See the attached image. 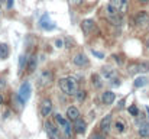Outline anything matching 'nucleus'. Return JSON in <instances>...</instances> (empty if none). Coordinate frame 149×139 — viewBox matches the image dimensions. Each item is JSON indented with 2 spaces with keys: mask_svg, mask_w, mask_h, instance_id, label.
<instances>
[{
  "mask_svg": "<svg viewBox=\"0 0 149 139\" xmlns=\"http://www.w3.org/2000/svg\"><path fill=\"white\" fill-rule=\"evenodd\" d=\"M29 96H31V84L28 83V81H25L22 86H20V89H19V93H17V98L25 104L26 101H28V98H29Z\"/></svg>",
  "mask_w": 149,
  "mask_h": 139,
  "instance_id": "nucleus-1",
  "label": "nucleus"
},
{
  "mask_svg": "<svg viewBox=\"0 0 149 139\" xmlns=\"http://www.w3.org/2000/svg\"><path fill=\"white\" fill-rule=\"evenodd\" d=\"M52 80H54L52 71H49V70H44V71L41 73V75H39V86H42V87L49 86L51 83H52Z\"/></svg>",
  "mask_w": 149,
  "mask_h": 139,
  "instance_id": "nucleus-2",
  "label": "nucleus"
},
{
  "mask_svg": "<svg viewBox=\"0 0 149 139\" xmlns=\"http://www.w3.org/2000/svg\"><path fill=\"white\" fill-rule=\"evenodd\" d=\"M39 112H41V116L42 117H48L51 113H52V101L49 98H44L42 103H41V107H39Z\"/></svg>",
  "mask_w": 149,
  "mask_h": 139,
  "instance_id": "nucleus-3",
  "label": "nucleus"
},
{
  "mask_svg": "<svg viewBox=\"0 0 149 139\" xmlns=\"http://www.w3.org/2000/svg\"><path fill=\"white\" fill-rule=\"evenodd\" d=\"M109 6L116 9L119 13H125L127 9V0H109Z\"/></svg>",
  "mask_w": 149,
  "mask_h": 139,
  "instance_id": "nucleus-4",
  "label": "nucleus"
},
{
  "mask_svg": "<svg viewBox=\"0 0 149 139\" xmlns=\"http://www.w3.org/2000/svg\"><path fill=\"white\" fill-rule=\"evenodd\" d=\"M72 62H74L77 67H87V65H88V58H87V55H84V54H77V55L72 58Z\"/></svg>",
  "mask_w": 149,
  "mask_h": 139,
  "instance_id": "nucleus-5",
  "label": "nucleus"
},
{
  "mask_svg": "<svg viewBox=\"0 0 149 139\" xmlns=\"http://www.w3.org/2000/svg\"><path fill=\"white\" fill-rule=\"evenodd\" d=\"M67 119H68L70 122H75L77 119H80V112H78V109L74 107V106H70V107L67 109Z\"/></svg>",
  "mask_w": 149,
  "mask_h": 139,
  "instance_id": "nucleus-6",
  "label": "nucleus"
},
{
  "mask_svg": "<svg viewBox=\"0 0 149 139\" xmlns=\"http://www.w3.org/2000/svg\"><path fill=\"white\" fill-rule=\"evenodd\" d=\"M101 75L106 80H113V78L117 77V73H116V70H113L110 67H103L101 68Z\"/></svg>",
  "mask_w": 149,
  "mask_h": 139,
  "instance_id": "nucleus-7",
  "label": "nucleus"
},
{
  "mask_svg": "<svg viewBox=\"0 0 149 139\" xmlns=\"http://www.w3.org/2000/svg\"><path fill=\"white\" fill-rule=\"evenodd\" d=\"M94 22L91 20V19H87V20H83V23H81V29H83V32L86 34V35H90L93 31H94Z\"/></svg>",
  "mask_w": 149,
  "mask_h": 139,
  "instance_id": "nucleus-8",
  "label": "nucleus"
},
{
  "mask_svg": "<svg viewBox=\"0 0 149 139\" xmlns=\"http://www.w3.org/2000/svg\"><path fill=\"white\" fill-rule=\"evenodd\" d=\"M110 128H111V116L110 115H107V116H104L103 119H101V122H100V129H101V132H109L110 131Z\"/></svg>",
  "mask_w": 149,
  "mask_h": 139,
  "instance_id": "nucleus-9",
  "label": "nucleus"
},
{
  "mask_svg": "<svg viewBox=\"0 0 149 139\" xmlns=\"http://www.w3.org/2000/svg\"><path fill=\"white\" fill-rule=\"evenodd\" d=\"M114 98H116V94L113 92H104L103 96H101V101H103V104H106V106L113 104Z\"/></svg>",
  "mask_w": 149,
  "mask_h": 139,
  "instance_id": "nucleus-10",
  "label": "nucleus"
},
{
  "mask_svg": "<svg viewBox=\"0 0 149 139\" xmlns=\"http://www.w3.org/2000/svg\"><path fill=\"white\" fill-rule=\"evenodd\" d=\"M149 20V16H148V13L146 12H139L138 15H136V17H135V23L138 25V26H143L146 22Z\"/></svg>",
  "mask_w": 149,
  "mask_h": 139,
  "instance_id": "nucleus-11",
  "label": "nucleus"
},
{
  "mask_svg": "<svg viewBox=\"0 0 149 139\" xmlns=\"http://www.w3.org/2000/svg\"><path fill=\"white\" fill-rule=\"evenodd\" d=\"M86 128H87L86 120H83V119H77V120L74 122V129H75L77 133H84V132H86Z\"/></svg>",
  "mask_w": 149,
  "mask_h": 139,
  "instance_id": "nucleus-12",
  "label": "nucleus"
},
{
  "mask_svg": "<svg viewBox=\"0 0 149 139\" xmlns=\"http://www.w3.org/2000/svg\"><path fill=\"white\" fill-rule=\"evenodd\" d=\"M36 65H38V57H36V55H32V57L28 59V65H26L28 73H33V71L36 70Z\"/></svg>",
  "mask_w": 149,
  "mask_h": 139,
  "instance_id": "nucleus-13",
  "label": "nucleus"
},
{
  "mask_svg": "<svg viewBox=\"0 0 149 139\" xmlns=\"http://www.w3.org/2000/svg\"><path fill=\"white\" fill-rule=\"evenodd\" d=\"M45 129H47V133L48 136H59V132H58V128L55 125H52L51 122L45 123Z\"/></svg>",
  "mask_w": 149,
  "mask_h": 139,
  "instance_id": "nucleus-14",
  "label": "nucleus"
},
{
  "mask_svg": "<svg viewBox=\"0 0 149 139\" xmlns=\"http://www.w3.org/2000/svg\"><path fill=\"white\" fill-rule=\"evenodd\" d=\"M59 89L62 90V93H65V94L71 96V90H70V81H68V78H61V80H59Z\"/></svg>",
  "mask_w": 149,
  "mask_h": 139,
  "instance_id": "nucleus-15",
  "label": "nucleus"
},
{
  "mask_svg": "<svg viewBox=\"0 0 149 139\" xmlns=\"http://www.w3.org/2000/svg\"><path fill=\"white\" fill-rule=\"evenodd\" d=\"M68 81H70V90H71V96H75L78 92V81L74 78V77H68Z\"/></svg>",
  "mask_w": 149,
  "mask_h": 139,
  "instance_id": "nucleus-16",
  "label": "nucleus"
},
{
  "mask_svg": "<svg viewBox=\"0 0 149 139\" xmlns=\"http://www.w3.org/2000/svg\"><path fill=\"white\" fill-rule=\"evenodd\" d=\"M139 135L142 136V138H149V123H142L141 126H139Z\"/></svg>",
  "mask_w": 149,
  "mask_h": 139,
  "instance_id": "nucleus-17",
  "label": "nucleus"
},
{
  "mask_svg": "<svg viewBox=\"0 0 149 139\" xmlns=\"http://www.w3.org/2000/svg\"><path fill=\"white\" fill-rule=\"evenodd\" d=\"M10 54V49L6 44H0V59H6Z\"/></svg>",
  "mask_w": 149,
  "mask_h": 139,
  "instance_id": "nucleus-18",
  "label": "nucleus"
},
{
  "mask_svg": "<svg viewBox=\"0 0 149 139\" xmlns=\"http://www.w3.org/2000/svg\"><path fill=\"white\" fill-rule=\"evenodd\" d=\"M91 83H93V86L96 89H101L103 87V81H101V77L99 74H93L91 75Z\"/></svg>",
  "mask_w": 149,
  "mask_h": 139,
  "instance_id": "nucleus-19",
  "label": "nucleus"
},
{
  "mask_svg": "<svg viewBox=\"0 0 149 139\" xmlns=\"http://www.w3.org/2000/svg\"><path fill=\"white\" fill-rule=\"evenodd\" d=\"M55 120H56V123H58L61 128H65V126L68 125V120H67L64 116H61L59 113H56V115H55Z\"/></svg>",
  "mask_w": 149,
  "mask_h": 139,
  "instance_id": "nucleus-20",
  "label": "nucleus"
},
{
  "mask_svg": "<svg viewBox=\"0 0 149 139\" xmlns=\"http://www.w3.org/2000/svg\"><path fill=\"white\" fill-rule=\"evenodd\" d=\"M45 19H47V15H45V16L41 19V26H42L44 29H49V31H51V29H54V28H55V25H54L52 22H49V20L47 22Z\"/></svg>",
  "mask_w": 149,
  "mask_h": 139,
  "instance_id": "nucleus-21",
  "label": "nucleus"
},
{
  "mask_svg": "<svg viewBox=\"0 0 149 139\" xmlns=\"http://www.w3.org/2000/svg\"><path fill=\"white\" fill-rule=\"evenodd\" d=\"M146 83H148V78H146V77H139V78H136V80H135V87H136V89L143 87Z\"/></svg>",
  "mask_w": 149,
  "mask_h": 139,
  "instance_id": "nucleus-22",
  "label": "nucleus"
},
{
  "mask_svg": "<svg viewBox=\"0 0 149 139\" xmlns=\"http://www.w3.org/2000/svg\"><path fill=\"white\" fill-rule=\"evenodd\" d=\"M26 64H28L26 57H25V55H20V58H19V73L23 71V65H26Z\"/></svg>",
  "mask_w": 149,
  "mask_h": 139,
  "instance_id": "nucleus-23",
  "label": "nucleus"
},
{
  "mask_svg": "<svg viewBox=\"0 0 149 139\" xmlns=\"http://www.w3.org/2000/svg\"><path fill=\"white\" fill-rule=\"evenodd\" d=\"M127 71H129L130 75L139 73V64H132V65H129V70H127Z\"/></svg>",
  "mask_w": 149,
  "mask_h": 139,
  "instance_id": "nucleus-24",
  "label": "nucleus"
},
{
  "mask_svg": "<svg viewBox=\"0 0 149 139\" xmlns=\"http://www.w3.org/2000/svg\"><path fill=\"white\" fill-rule=\"evenodd\" d=\"M86 96H87V94H86L84 90H78L77 94H75V97H77V100H78V101H84V100H86Z\"/></svg>",
  "mask_w": 149,
  "mask_h": 139,
  "instance_id": "nucleus-25",
  "label": "nucleus"
},
{
  "mask_svg": "<svg viewBox=\"0 0 149 139\" xmlns=\"http://www.w3.org/2000/svg\"><path fill=\"white\" fill-rule=\"evenodd\" d=\"M116 131H117V132H123V131H125V125H123V122H120V120L116 122Z\"/></svg>",
  "mask_w": 149,
  "mask_h": 139,
  "instance_id": "nucleus-26",
  "label": "nucleus"
},
{
  "mask_svg": "<svg viewBox=\"0 0 149 139\" xmlns=\"http://www.w3.org/2000/svg\"><path fill=\"white\" fill-rule=\"evenodd\" d=\"M129 113H130L132 116H138V113H139V112H138V107H136V106H130V107H129Z\"/></svg>",
  "mask_w": 149,
  "mask_h": 139,
  "instance_id": "nucleus-27",
  "label": "nucleus"
},
{
  "mask_svg": "<svg viewBox=\"0 0 149 139\" xmlns=\"http://www.w3.org/2000/svg\"><path fill=\"white\" fill-rule=\"evenodd\" d=\"M146 73L148 71V64H145V62H142V64H139V73Z\"/></svg>",
  "mask_w": 149,
  "mask_h": 139,
  "instance_id": "nucleus-28",
  "label": "nucleus"
},
{
  "mask_svg": "<svg viewBox=\"0 0 149 139\" xmlns=\"http://www.w3.org/2000/svg\"><path fill=\"white\" fill-rule=\"evenodd\" d=\"M90 139H104V136H103L101 133H93Z\"/></svg>",
  "mask_w": 149,
  "mask_h": 139,
  "instance_id": "nucleus-29",
  "label": "nucleus"
},
{
  "mask_svg": "<svg viewBox=\"0 0 149 139\" xmlns=\"http://www.w3.org/2000/svg\"><path fill=\"white\" fill-rule=\"evenodd\" d=\"M91 52H93V54H94L96 57H99L100 59H103V58H104V55H103V52H99V51H94V49H93Z\"/></svg>",
  "mask_w": 149,
  "mask_h": 139,
  "instance_id": "nucleus-30",
  "label": "nucleus"
},
{
  "mask_svg": "<svg viewBox=\"0 0 149 139\" xmlns=\"http://www.w3.org/2000/svg\"><path fill=\"white\" fill-rule=\"evenodd\" d=\"M64 129H65V133H67V135L70 136V135H71V126H70V123H68V125H67V126H65Z\"/></svg>",
  "mask_w": 149,
  "mask_h": 139,
  "instance_id": "nucleus-31",
  "label": "nucleus"
},
{
  "mask_svg": "<svg viewBox=\"0 0 149 139\" xmlns=\"http://www.w3.org/2000/svg\"><path fill=\"white\" fill-rule=\"evenodd\" d=\"M4 86H6V80H4V77H0V90H1Z\"/></svg>",
  "mask_w": 149,
  "mask_h": 139,
  "instance_id": "nucleus-32",
  "label": "nucleus"
},
{
  "mask_svg": "<svg viewBox=\"0 0 149 139\" xmlns=\"http://www.w3.org/2000/svg\"><path fill=\"white\" fill-rule=\"evenodd\" d=\"M55 45L58 46V48H61V46H62V41H61V39H56V42H55Z\"/></svg>",
  "mask_w": 149,
  "mask_h": 139,
  "instance_id": "nucleus-33",
  "label": "nucleus"
},
{
  "mask_svg": "<svg viewBox=\"0 0 149 139\" xmlns=\"http://www.w3.org/2000/svg\"><path fill=\"white\" fill-rule=\"evenodd\" d=\"M13 6V0H7V9H12Z\"/></svg>",
  "mask_w": 149,
  "mask_h": 139,
  "instance_id": "nucleus-34",
  "label": "nucleus"
},
{
  "mask_svg": "<svg viewBox=\"0 0 149 139\" xmlns=\"http://www.w3.org/2000/svg\"><path fill=\"white\" fill-rule=\"evenodd\" d=\"M114 59H116L117 64H122V58H120V57H114Z\"/></svg>",
  "mask_w": 149,
  "mask_h": 139,
  "instance_id": "nucleus-35",
  "label": "nucleus"
},
{
  "mask_svg": "<svg viewBox=\"0 0 149 139\" xmlns=\"http://www.w3.org/2000/svg\"><path fill=\"white\" fill-rule=\"evenodd\" d=\"M48 139H59V136H48Z\"/></svg>",
  "mask_w": 149,
  "mask_h": 139,
  "instance_id": "nucleus-36",
  "label": "nucleus"
},
{
  "mask_svg": "<svg viewBox=\"0 0 149 139\" xmlns=\"http://www.w3.org/2000/svg\"><path fill=\"white\" fill-rule=\"evenodd\" d=\"M146 49L149 51V38H148V41H146Z\"/></svg>",
  "mask_w": 149,
  "mask_h": 139,
  "instance_id": "nucleus-37",
  "label": "nucleus"
},
{
  "mask_svg": "<svg viewBox=\"0 0 149 139\" xmlns=\"http://www.w3.org/2000/svg\"><path fill=\"white\" fill-rule=\"evenodd\" d=\"M1 103H3V96L0 94V104H1Z\"/></svg>",
  "mask_w": 149,
  "mask_h": 139,
  "instance_id": "nucleus-38",
  "label": "nucleus"
},
{
  "mask_svg": "<svg viewBox=\"0 0 149 139\" xmlns=\"http://www.w3.org/2000/svg\"><path fill=\"white\" fill-rule=\"evenodd\" d=\"M139 1H142V3H146V1H148V0H139Z\"/></svg>",
  "mask_w": 149,
  "mask_h": 139,
  "instance_id": "nucleus-39",
  "label": "nucleus"
},
{
  "mask_svg": "<svg viewBox=\"0 0 149 139\" xmlns=\"http://www.w3.org/2000/svg\"><path fill=\"white\" fill-rule=\"evenodd\" d=\"M1 1H3V0H0V3H1Z\"/></svg>",
  "mask_w": 149,
  "mask_h": 139,
  "instance_id": "nucleus-40",
  "label": "nucleus"
},
{
  "mask_svg": "<svg viewBox=\"0 0 149 139\" xmlns=\"http://www.w3.org/2000/svg\"><path fill=\"white\" fill-rule=\"evenodd\" d=\"M77 1H80V0H77Z\"/></svg>",
  "mask_w": 149,
  "mask_h": 139,
  "instance_id": "nucleus-41",
  "label": "nucleus"
}]
</instances>
